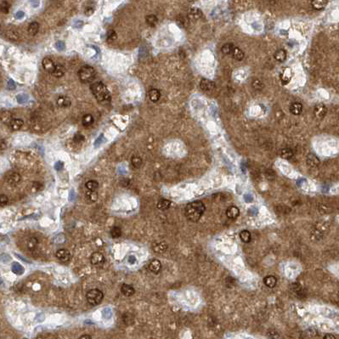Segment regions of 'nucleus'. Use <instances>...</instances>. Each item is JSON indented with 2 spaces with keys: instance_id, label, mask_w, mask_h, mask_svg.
Returning <instances> with one entry per match:
<instances>
[{
  "instance_id": "nucleus-1",
  "label": "nucleus",
  "mask_w": 339,
  "mask_h": 339,
  "mask_svg": "<svg viewBox=\"0 0 339 339\" xmlns=\"http://www.w3.org/2000/svg\"><path fill=\"white\" fill-rule=\"evenodd\" d=\"M204 212H205L204 204L200 201H196V202H192L186 205L185 214L189 220L192 222H197L200 220Z\"/></svg>"
},
{
  "instance_id": "nucleus-2",
  "label": "nucleus",
  "mask_w": 339,
  "mask_h": 339,
  "mask_svg": "<svg viewBox=\"0 0 339 339\" xmlns=\"http://www.w3.org/2000/svg\"><path fill=\"white\" fill-rule=\"evenodd\" d=\"M90 90L100 103L105 105L111 102V94L107 87L102 82H95L91 84Z\"/></svg>"
},
{
  "instance_id": "nucleus-3",
  "label": "nucleus",
  "mask_w": 339,
  "mask_h": 339,
  "mask_svg": "<svg viewBox=\"0 0 339 339\" xmlns=\"http://www.w3.org/2000/svg\"><path fill=\"white\" fill-rule=\"evenodd\" d=\"M95 70L90 66H84L78 71V77L80 81L84 83L93 81L95 77Z\"/></svg>"
},
{
  "instance_id": "nucleus-4",
  "label": "nucleus",
  "mask_w": 339,
  "mask_h": 339,
  "mask_svg": "<svg viewBox=\"0 0 339 339\" xmlns=\"http://www.w3.org/2000/svg\"><path fill=\"white\" fill-rule=\"evenodd\" d=\"M104 294L99 289H91L86 294V299L89 304L93 306L99 305L103 300Z\"/></svg>"
},
{
  "instance_id": "nucleus-5",
  "label": "nucleus",
  "mask_w": 339,
  "mask_h": 339,
  "mask_svg": "<svg viewBox=\"0 0 339 339\" xmlns=\"http://www.w3.org/2000/svg\"><path fill=\"white\" fill-rule=\"evenodd\" d=\"M106 261V258L104 257V255L101 253V252H95L93 254L91 255L90 257V262L91 263L94 265V266L96 267H100L102 266Z\"/></svg>"
},
{
  "instance_id": "nucleus-6",
  "label": "nucleus",
  "mask_w": 339,
  "mask_h": 339,
  "mask_svg": "<svg viewBox=\"0 0 339 339\" xmlns=\"http://www.w3.org/2000/svg\"><path fill=\"white\" fill-rule=\"evenodd\" d=\"M56 257L57 259L62 262V263H67V262H69L71 260V257H72V255H71V252H70L67 249H60L56 252Z\"/></svg>"
},
{
  "instance_id": "nucleus-7",
  "label": "nucleus",
  "mask_w": 339,
  "mask_h": 339,
  "mask_svg": "<svg viewBox=\"0 0 339 339\" xmlns=\"http://www.w3.org/2000/svg\"><path fill=\"white\" fill-rule=\"evenodd\" d=\"M327 112V106L323 105V104H318V105H316L315 107V110H314V113H315V117L317 118V119H322V118L326 116Z\"/></svg>"
},
{
  "instance_id": "nucleus-8",
  "label": "nucleus",
  "mask_w": 339,
  "mask_h": 339,
  "mask_svg": "<svg viewBox=\"0 0 339 339\" xmlns=\"http://www.w3.org/2000/svg\"><path fill=\"white\" fill-rule=\"evenodd\" d=\"M42 67L44 68L46 72H48L49 73H53V72L55 71V67H56V65L54 63V61H52L50 58H44L42 60Z\"/></svg>"
},
{
  "instance_id": "nucleus-9",
  "label": "nucleus",
  "mask_w": 339,
  "mask_h": 339,
  "mask_svg": "<svg viewBox=\"0 0 339 339\" xmlns=\"http://www.w3.org/2000/svg\"><path fill=\"white\" fill-rule=\"evenodd\" d=\"M21 175L17 173H10V174L8 175V177H7V182H8V184H9V185H11V186H15V185H18L20 181H21Z\"/></svg>"
},
{
  "instance_id": "nucleus-10",
  "label": "nucleus",
  "mask_w": 339,
  "mask_h": 339,
  "mask_svg": "<svg viewBox=\"0 0 339 339\" xmlns=\"http://www.w3.org/2000/svg\"><path fill=\"white\" fill-rule=\"evenodd\" d=\"M200 87L202 90L210 91L212 90L215 88V83L214 82H212L211 80L203 78L202 79V81L200 82Z\"/></svg>"
},
{
  "instance_id": "nucleus-11",
  "label": "nucleus",
  "mask_w": 339,
  "mask_h": 339,
  "mask_svg": "<svg viewBox=\"0 0 339 339\" xmlns=\"http://www.w3.org/2000/svg\"><path fill=\"white\" fill-rule=\"evenodd\" d=\"M121 292L126 297H131L135 293V290L132 285L122 284L121 287Z\"/></svg>"
},
{
  "instance_id": "nucleus-12",
  "label": "nucleus",
  "mask_w": 339,
  "mask_h": 339,
  "mask_svg": "<svg viewBox=\"0 0 339 339\" xmlns=\"http://www.w3.org/2000/svg\"><path fill=\"white\" fill-rule=\"evenodd\" d=\"M202 16V10L197 8H192V9L189 11L188 13V17L190 20H192V21H197V20H199Z\"/></svg>"
},
{
  "instance_id": "nucleus-13",
  "label": "nucleus",
  "mask_w": 339,
  "mask_h": 339,
  "mask_svg": "<svg viewBox=\"0 0 339 339\" xmlns=\"http://www.w3.org/2000/svg\"><path fill=\"white\" fill-rule=\"evenodd\" d=\"M149 270L154 274H157L162 270V263L157 259H153L151 263H149Z\"/></svg>"
},
{
  "instance_id": "nucleus-14",
  "label": "nucleus",
  "mask_w": 339,
  "mask_h": 339,
  "mask_svg": "<svg viewBox=\"0 0 339 339\" xmlns=\"http://www.w3.org/2000/svg\"><path fill=\"white\" fill-rule=\"evenodd\" d=\"M240 214V210L236 206H230L226 211V215L230 219H236L238 218Z\"/></svg>"
},
{
  "instance_id": "nucleus-15",
  "label": "nucleus",
  "mask_w": 339,
  "mask_h": 339,
  "mask_svg": "<svg viewBox=\"0 0 339 339\" xmlns=\"http://www.w3.org/2000/svg\"><path fill=\"white\" fill-rule=\"evenodd\" d=\"M306 162H307V164H308L309 167H317L319 164H320L319 158L314 154L308 155Z\"/></svg>"
},
{
  "instance_id": "nucleus-16",
  "label": "nucleus",
  "mask_w": 339,
  "mask_h": 339,
  "mask_svg": "<svg viewBox=\"0 0 339 339\" xmlns=\"http://www.w3.org/2000/svg\"><path fill=\"white\" fill-rule=\"evenodd\" d=\"M72 104V101L70 100V98H68L67 96H62L59 97L57 100V105L60 107H63V108H67L69 107Z\"/></svg>"
},
{
  "instance_id": "nucleus-17",
  "label": "nucleus",
  "mask_w": 339,
  "mask_h": 339,
  "mask_svg": "<svg viewBox=\"0 0 339 339\" xmlns=\"http://www.w3.org/2000/svg\"><path fill=\"white\" fill-rule=\"evenodd\" d=\"M303 112V105L298 102L292 104L290 106V112L293 115H300Z\"/></svg>"
},
{
  "instance_id": "nucleus-18",
  "label": "nucleus",
  "mask_w": 339,
  "mask_h": 339,
  "mask_svg": "<svg viewBox=\"0 0 339 339\" xmlns=\"http://www.w3.org/2000/svg\"><path fill=\"white\" fill-rule=\"evenodd\" d=\"M327 3H328V2L327 0H314V1H311L312 7L316 10L323 9L325 7L327 6Z\"/></svg>"
},
{
  "instance_id": "nucleus-19",
  "label": "nucleus",
  "mask_w": 339,
  "mask_h": 339,
  "mask_svg": "<svg viewBox=\"0 0 339 339\" xmlns=\"http://www.w3.org/2000/svg\"><path fill=\"white\" fill-rule=\"evenodd\" d=\"M149 98L150 100H152V102H157L159 99L161 97V93L160 91L157 89V88H152L151 90L149 91Z\"/></svg>"
},
{
  "instance_id": "nucleus-20",
  "label": "nucleus",
  "mask_w": 339,
  "mask_h": 339,
  "mask_svg": "<svg viewBox=\"0 0 339 339\" xmlns=\"http://www.w3.org/2000/svg\"><path fill=\"white\" fill-rule=\"evenodd\" d=\"M274 57L279 62H284L287 60V52L284 49H278L275 52Z\"/></svg>"
},
{
  "instance_id": "nucleus-21",
  "label": "nucleus",
  "mask_w": 339,
  "mask_h": 339,
  "mask_svg": "<svg viewBox=\"0 0 339 339\" xmlns=\"http://www.w3.org/2000/svg\"><path fill=\"white\" fill-rule=\"evenodd\" d=\"M24 124V122L22 121L21 119H19V118H14L12 121L10 122L9 123V127L12 128L13 130H19L20 128L22 127Z\"/></svg>"
},
{
  "instance_id": "nucleus-22",
  "label": "nucleus",
  "mask_w": 339,
  "mask_h": 339,
  "mask_svg": "<svg viewBox=\"0 0 339 339\" xmlns=\"http://www.w3.org/2000/svg\"><path fill=\"white\" fill-rule=\"evenodd\" d=\"M27 31L28 33L30 34L31 36H35V35L38 32V31H39V24H38L37 22H36V21L32 22V23H30L29 26H28Z\"/></svg>"
},
{
  "instance_id": "nucleus-23",
  "label": "nucleus",
  "mask_w": 339,
  "mask_h": 339,
  "mask_svg": "<svg viewBox=\"0 0 339 339\" xmlns=\"http://www.w3.org/2000/svg\"><path fill=\"white\" fill-rule=\"evenodd\" d=\"M263 283H264V285H266L268 287L273 288L274 287H276V283H277V280H276L275 276H268L263 279Z\"/></svg>"
},
{
  "instance_id": "nucleus-24",
  "label": "nucleus",
  "mask_w": 339,
  "mask_h": 339,
  "mask_svg": "<svg viewBox=\"0 0 339 339\" xmlns=\"http://www.w3.org/2000/svg\"><path fill=\"white\" fill-rule=\"evenodd\" d=\"M85 197H86V199L88 201V202H95L97 199H98V193H97V191H87L86 193H85Z\"/></svg>"
},
{
  "instance_id": "nucleus-25",
  "label": "nucleus",
  "mask_w": 339,
  "mask_h": 339,
  "mask_svg": "<svg viewBox=\"0 0 339 339\" xmlns=\"http://www.w3.org/2000/svg\"><path fill=\"white\" fill-rule=\"evenodd\" d=\"M65 72H66V68L64 67V66L56 65V67H55V71L52 73V75L55 77H61L65 74Z\"/></svg>"
},
{
  "instance_id": "nucleus-26",
  "label": "nucleus",
  "mask_w": 339,
  "mask_h": 339,
  "mask_svg": "<svg viewBox=\"0 0 339 339\" xmlns=\"http://www.w3.org/2000/svg\"><path fill=\"white\" fill-rule=\"evenodd\" d=\"M14 118H12V114L11 112L8 111H3L1 112V120L4 123H10V122L12 121Z\"/></svg>"
},
{
  "instance_id": "nucleus-27",
  "label": "nucleus",
  "mask_w": 339,
  "mask_h": 339,
  "mask_svg": "<svg viewBox=\"0 0 339 339\" xmlns=\"http://www.w3.org/2000/svg\"><path fill=\"white\" fill-rule=\"evenodd\" d=\"M170 206H171V202L167 199H161L157 205V208H159L160 210H167L169 208Z\"/></svg>"
},
{
  "instance_id": "nucleus-28",
  "label": "nucleus",
  "mask_w": 339,
  "mask_h": 339,
  "mask_svg": "<svg viewBox=\"0 0 339 339\" xmlns=\"http://www.w3.org/2000/svg\"><path fill=\"white\" fill-rule=\"evenodd\" d=\"M167 248V246L165 242H159L153 246V250L157 253H162L166 251Z\"/></svg>"
},
{
  "instance_id": "nucleus-29",
  "label": "nucleus",
  "mask_w": 339,
  "mask_h": 339,
  "mask_svg": "<svg viewBox=\"0 0 339 339\" xmlns=\"http://www.w3.org/2000/svg\"><path fill=\"white\" fill-rule=\"evenodd\" d=\"M85 187L88 191H96L99 188V183L96 180H89L85 184Z\"/></svg>"
},
{
  "instance_id": "nucleus-30",
  "label": "nucleus",
  "mask_w": 339,
  "mask_h": 339,
  "mask_svg": "<svg viewBox=\"0 0 339 339\" xmlns=\"http://www.w3.org/2000/svg\"><path fill=\"white\" fill-rule=\"evenodd\" d=\"M231 55H232L236 60H237V61H242V59L244 58V52L242 51V49H240L239 48L235 47L233 51H232Z\"/></svg>"
},
{
  "instance_id": "nucleus-31",
  "label": "nucleus",
  "mask_w": 339,
  "mask_h": 339,
  "mask_svg": "<svg viewBox=\"0 0 339 339\" xmlns=\"http://www.w3.org/2000/svg\"><path fill=\"white\" fill-rule=\"evenodd\" d=\"M145 21H146V23H147L150 27H155L156 25L157 24L158 19L156 15H147V16L145 17Z\"/></svg>"
},
{
  "instance_id": "nucleus-32",
  "label": "nucleus",
  "mask_w": 339,
  "mask_h": 339,
  "mask_svg": "<svg viewBox=\"0 0 339 339\" xmlns=\"http://www.w3.org/2000/svg\"><path fill=\"white\" fill-rule=\"evenodd\" d=\"M240 238L243 242L248 243V242H251V234H250L248 230H242L240 233Z\"/></svg>"
},
{
  "instance_id": "nucleus-33",
  "label": "nucleus",
  "mask_w": 339,
  "mask_h": 339,
  "mask_svg": "<svg viewBox=\"0 0 339 339\" xmlns=\"http://www.w3.org/2000/svg\"><path fill=\"white\" fill-rule=\"evenodd\" d=\"M281 156L282 158L288 160L293 157V152L290 148H284L281 151Z\"/></svg>"
},
{
  "instance_id": "nucleus-34",
  "label": "nucleus",
  "mask_w": 339,
  "mask_h": 339,
  "mask_svg": "<svg viewBox=\"0 0 339 339\" xmlns=\"http://www.w3.org/2000/svg\"><path fill=\"white\" fill-rule=\"evenodd\" d=\"M94 122V118L90 114H86L82 117V123L84 127H88Z\"/></svg>"
},
{
  "instance_id": "nucleus-35",
  "label": "nucleus",
  "mask_w": 339,
  "mask_h": 339,
  "mask_svg": "<svg viewBox=\"0 0 339 339\" xmlns=\"http://www.w3.org/2000/svg\"><path fill=\"white\" fill-rule=\"evenodd\" d=\"M234 48H235V46H234L233 44H231V43H225V44L223 45V47H222L221 51L223 54H224V55H231Z\"/></svg>"
},
{
  "instance_id": "nucleus-36",
  "label": "nucleus",
  "mask_w": 339,
  "mask_h": 339,
  "mask_svg": "<svg viewBox=\"0 0 339 339\" xmlns=\"http://www.w3.org/2000/svg\"><path fill=\"white\" fill-rule=\"evenodd\" d=\"M131 162H132L133 167L139 168L142 165V159L138 156H133V157L131 158Z\"/></svg>"
},
{
  "instance_id": "nucleus-37",
  "label": "nucleus",
  "mask_w": 339,
  "mask_h": 339,
  "mask_svg": "<svg viewBox=\"0 0 339 339\" xmlns=\"http://www.w3.org/2000/svg\"><path fill=\"white\" fill-rule=\"evenodd\" d=\"M111 236L114 239L119 238L122 236V230L119 227H113L111 230Z\"/></svg>"
},
{
  "instance_id": "nucleus-38",
  "label": "nucleus",
  "mask_w": 339,
  "mask_h": 339,
  "mask_svg": "<svg viewBox=\"0 0 339 339\" xmlns=\"http://www.w3.org/2000/svg\"><path fill=\"white\" fill-rule=\"evenodd\" d=\"M252 88L256 89V90H262L263 87H264L263 82H261L260 80H258V79H254V80L252 81Z\"/></svg>"
},
{
  "instance_id": "nucleus-39",
  "label": "nucleus",
  "mask_w": 339,
  "mask_h": 339,
  "mask_svg": "<svg viewBox=\"0 0 339 339\" xmlns=\"http://www.w3.org/2000/svg\"><path fill=\"white\" fill-rule=\"evenodd\" d=\"M9 5L8 2H6V1H1V2H0V10H1L2 12L4 13V14H7V13L9 12Z\"/></svg>"
},
{
  "instance_id": "nucleus-40",
  "label": "nucleus",
  "mask_w": 339,
  "mask_h": 339,
  "mask_svg": "<svg viewBox=\"0 0 339 339\" xmlns=\"http://www.w3.org/2000/svg\"><path fill=\"white\" fill-rule=\"evenodd\" d=\"M37 243H38V242H37V240L35 237L31 238V239L29 240V242H28V248L32 251V250H34V249L37 247Z\"/></svg>"
},
{
  "instance_id": "nucleus-41",
  "label": "nucleus",
  "mask_w": 339,
  "mask_h": 339,
  "mask_svg": "<svg viewBox=\"0 0 339 339\" xmlns=\"http://www.w3.org/2000/svg\"><path fill=\"white\" fill-rule=\"evenodd\" d=\"M117 38V33L114 30H109L106 34V39L109 42L114 41Z\"/></svg>"
},
{
  "instance_id": "nucleus-42",
  "label": "nucleus",
  "mask_w": 339,
  "mask_h": 339,
  "mask_svg": "<svg viewBox=\"0 0 339 339\" xmlns=\"http://www.w3.org/2000/svg\"><path fill=\"white\" fill-rule=\"evenodd\" d=\"M84 136L82 135V134H81V133H76L75 135H74V137H73V140H74V142H76V143H82L83 141H84Z\"/></svg>"
},
{
  "instance_id": "nucleus-43",
  "label": "nucleus",
  "mask_w": 339,
  "mask_h": 339,
  "mask_svg": "<svg viewBox=\"0 0 339 339\" xmlns=\"http://www.w3.org/2000/svg\"><path fill=\"white\" fill-rule=\"evenodd\" d=\"M8 202H9L8 197H7L6 195L2 194V195L0 196V204H1V207H3L6 206L7 204H8Z\"/></svg>"
},
{
  "instance_id": "nucleus-44",
  "label": "nucleus",
  "mask_w": 339,
  "mask_h": 339,
  "mask_svg": "<svg viewBox=\"0 0 339 339\" xmlns=\"http://www.w3.org/2000/svg\"><path fill=\"white\" fill-rule=\"evenodd\" d=\"M267 335H268V337H269V338H270V339H277L279 337L278 332L275 330L269 331Z\"/></svg>"
},
{
  "instance_id": "nucleus-45",
  "label": "nucleus",
  "mask_w": 339,
  "mask_h": 339,
  "mask_svg": "<svg viewBox=\"0 0 339 339\" xmlns=\"http://www.w3.org/2000/svg\"><path fill=\"white\" fill-rule=\"evenodd\" d=\"M55 48H57V50H59V51H63V50H65V48H66V45H65V43H64V42H62V41H58V42L55 43Z\"/></svg>"
},
{
  "instance_id": "nucleus-46",
  "label": "nucleus",
  "mask_w": 339,
  "mask_h": 339,
  "mask_svg": "<svg viewBox=\"0 0 339 339\" xmlns=\"http://www.w3.org/2000/svg\"><path fill=\"white\" fill-rule=\"evenodd\" d=\"M16 99L18 100L19 103H24V102H26V101L27 100L28 97L27 96L26 94H20V95L16 97Z\"/></svg>"
},
{
  "instance_id": "nucleus-47",
  "label": "nucleus",
  "mask_w": 339,
  "mask_h": 339,
  "mask_svg": "<svg viewBox=\"0 0 339 339\" xmlns=\"http://www.w3.org/2000/svg\"><path fill=\"white\" fill-rule=\"evenodd\" d=\"M40 189V184L37 183V182H34L32 184V192H37V191H39Z\"/></svg>"
},
{
  "instance_id": "nucleus-48",
  "label": "nucleus",
  "mask_w": 339,
  "mask_h": 339,
  "mask_svg": "<svg viewBox=\"0 0 339 339\" xmlns=\"http://www.w3.org/2000/svg\"><path fill=\"white\" fill-rule=\"evenodd\" d=\"M8 88L9 89H10V90H13V89H15V83L14 82V81L13 80H9V82H8Z\"/></svg>"
},
{
  "instance_id": "nucleus-49",
  "label": "nucleus",
  "mask_w": 339,
  "mask_h": 339,
  "mask_svg": "<svg viewBox=\"0 0 339 339\" xmlns=\"http://www.w3.org/2000/svg\"><path fill=\"white\" fill-rule=\"evenodd\" d=\"M94 13V9L93 8H90V7H88V9H86L85 10V15H91Z\"/></svg>"
},
{
  "instance_id": "nucleus-50",
  "label": "nucleus",
  "mask_w": 339,
  "mask_h": 339,
  "mask_svg": "<svg viewBox=\"0 0 339 339\" xmlns=\"http://www.w3.org/2000/svg\"><path fill=\"white\" fill-rule=\"evenodd\" d=\"M24 12H22V11H19V12L16 13V15H15V17L17 19H22L23 17H24Z\"/></svg>"
},
{
  "instance_id": "nucleus-51",
  "label": "nucleus",
  "mask_w": 339,
  "mask_h": 339,
  "mask_svg": "<svg viewBox=\"0 0 339 339\" xmlns=\"http://www.w3.org/2000/svg\"><path fill=\"white\" fill-rule=\"evenodd\" d=\"M323 339H336V337L332 334H327V335H325Z\"/></svg>"
},
{
  "instance_id": "nucleus-52",
  "label": "nucleus",
  "mask_w": 339,
  "mask_h": 339,
  "mask_svg": "<svg viewBox=\"0 0 339 339\" xmlns=\"http://www.w3.org/2000/svg\"><path fill=\"white\" fill-rule=\"evenodd\" d=\"M63 167V162H58L57 163L55 164V168L57 170H60Z\"/></svg>"
},
{
  "instance_id": "nucleus-53",
  "label": "nucleus",
  "mask_w": 339,
  "mask_h": 339,
  "mask_svg": "<svg viewBox=\"0 0 339 339\" xmlns=\"http://www.w3.org/2000/svg\"><path fill=\"white\" fill-rule=\"evenodd\" d=\"M79 339H92V338H91V337L89 336V335H88V334H85V335H82V336L80 337Z\"/></svg>"
},
{
  "instance_id": "nucleus-54",
  "label": "nucleus",
  "mask_w": 339,
  "mask_h": 339,
  "mask_svg": "<svg viewBox=\"0 0 339 339\" xmlns=\"http://www.w3.org/2000/svg\"><path fill=\"white\" fill-rule=\"evenodd\" d=\"M25 339H26V338H25Z\"/></svg>"
}]
</instances>
